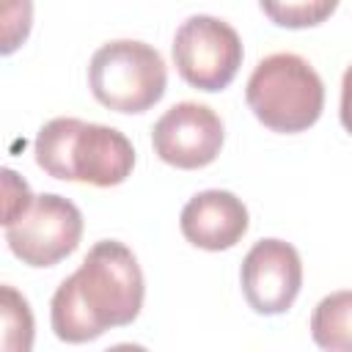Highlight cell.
Returning <instances> with one entry per match:
<instances>
[{
    "label": "cell",
    "instance_id": "1",
    "mask_svg": "<svg viewBox=\"0 0 352 352\" xmlns=\"http://www.w3.org/2000/svg\"><path fill=\"white\" fill-rule=\"evenodd\" d=\"M143 297L146 280L135 253L118 239H102L55 289L50 322L60 341L85 344L110 327L132 324Z\"/></svg>",
    "mask_w": 352,
    "mask_h": 352
},
{
    "label": "cell",
    "instance_id": "2",
    "mask_svg": "<svg viewBox=\"0 0 352 352\" xmlns=\"http://www.w3.org/2000/svg\"><path fill=\"white\" fill-rule=\"evenodd\" d=\"M36 162L63 182L116 187L135 168V148L124 132L80 118H52L33 140Z\"/></svg>",
    "mask_w": 352,
    "mask_h": 352
},
{
    "label": "cell",
    "instance_id": "3",
    "mask_svg": "<svg viewBox=\"0 0 352 352\" xmlns=\"http://www.w3.org/2000/svg\"><path fill=\"white\" fill-rule=\"evenodd\" d=\"M245 102L267 129L297 135L319 121L324 110V82L302 55L272 52L261 58L248 77Z\"/></svg>",
    "mask_w": 352,
    "mask_h": 352
},
{
    "label": "cell",
    "instance_id": "4",
    "mask_svg": "<svg viewBox=\"0 0 352 352\" xmlns=\"http://www.w3.org/2000/svg\"><path fill=\"white\" fill-rule=\"evenodd\" d=\"M88 85L99 104L116 113H146L168 88L162 55L135 38L102 44L88 63Z\"/></svg>",
    "mask_w": 352,
    "mask_h": 352
},
{
    "label": "cell",
    "instance_id": "5",
    "mask_svg": "<svg viewBox=\"0 0 352 352\" xmlns=\"http://www.w3.org/2000/svg\"><path fill=\"white\" fill-rule=\"evenodd\" d=\"M239 33L209 14L187 16L173 36V63L179 77L206 94L223 91L234 82L242 66Z\"/></svg>",
    "mask_w": 352,
    "mask_h": 352
},
{
    "label": "cell",
    "instance_id": "6",
    "mask_svg": "<svg viewBox=\"0 0 352 352\" xmlns=\"http://www.w3.org/2000/svg\"><path fill=\"white\" fill-rule=\"evenodd\" d=\"M82 239V212L63 195L41 192L6 226L8 250L28 267H55L77 250Z\"/></svg>",
    "mask_w": 352,
    "mask_h": 352
},
{
    "label": "cell",
    "instance_id": "7",
    "mask_svg": "<svg viewBox=\"0 0 352 352\" xmlns=\"http://www.w3.org/2000/svg\"><path fill=\"white\" fill-rule=\"evenodd\" d=\"M226 140V129L220 116L201 102H179L165 110L154 129L151 146L154 154L179 168V170H198L217 160Z\"/></svg>",
    "mask_w": 352,
    "mask_h": 352
},
{
    "label": "cell",
    "instance_id": "8",
    "mask_svg": "<svg viewBox=\"0 0 352 352\" xmlns=\"http://www.w3.org/2000/svg\"><path fill=\"white\" fill-rule=\"evenodd\" d=\"M239 283L256 314H286L302 286V258L297 248L283 239H261L245 253Z\"/></svg>",
    "mask_w": 352,
    "mask_h": 352
},
{
    "label": "cell",
    "instance_id": "9",
    "mask_svg": "<svg viewBox=\"0 0 352 352\" xmlns=\"http://www.w3.org/2000/svg\"><path fill=\"white\" fill-rule=\"evenodd\" d=\"M248 206L228 190H204L192 195L179 217L184 239L212 253L234 248L248 234Z\"/></svg>",
    "mask_w": 352,
    "mask_h": 352
},
{
    "label": "cell",
    "instance_id": "10",
    "mask_svg": "<svg viewBox=\"0 0 352 352\" xmlns=\"http://www.w3.org/2000/svg\"><path fill=\"white\" fill-rule=\"evenodd\" d=\"M311 338L330 352H352V289L322 297L311 314Z\"/></svg>",
    "mask_w": 352,
    "mask_h": 352
},
{
    "label": "cell",
    "instance_id": "11",
    "mask_svg": "<svg viewBox=\"0 0 352 352\" xmlns=\"http://www.w3.org/2000/svg\"><path fill=\"white\" fill-rule=\"evenodd\" d=\"M341 0H258L261 11L267 19L278 28L289 30H302V28H316L324 19L333 16Z\"/></svg>",
    "mask_w": 352,
    "mask_h": 352
},
{
    "label": "cell",
    "instance_id": "12",
    "mask_svg": "<svg viewBox=\"0 0 352 352\" xmlns=\"http://www.w3.org/2000/svg\"><path fill=\"white\" fill-rule=\"evenodd\" d=\"M3 349L8 352H28L33 346V314L28 300L14 289V286H3Z\"/></svg>",
    "mask_w": 352,
    "mask_h": 352
},
{
    "label": "cell",
    "instance_id": "13",
    "mask_svg": "<svg viewBox=\"0 0 352 352\" xmlns=\"http://www.w3.org/2000/svg\"><path fill=\"white\" fill-rule=\"evenodd\" d=\"M33 6L30 0H3V55H11L30 33Z\"/></svg>",
    "mask_w": 352,
    "mask_h": 352
},
{
    "label": "cell",
    "instance_id": "14",
    "mask_svg": "<svg viewBox=\"0 0 352 352\" xmlns=\"http://www.w3.org/2000/svg\"><path fill=\"white\" fill-rule=\"evenodd\" d=\"M3 195H6V206H3V226L14 223L30 204H33V192L28 187L25 179H19L11 168H3Z\"/></svg>",
    "mask_w": 352,
    "mask_h": 352
},
{
    "label": "cell",
    "instance_id": "15",
    "mask_svg": "<svg viewBox=\"0 0 352 352\" xmlns=\"http://www.w3.org/2000/svg\"><path fill=\"white\" fill-rule=\"evenodd\" d=\"M338 116H341L344 129L352 135V63L346 66L344 80H341V110H338Z\"/></svg>",
    "mask_w": 352,
    "mask_h": 352
}]
</instances>
